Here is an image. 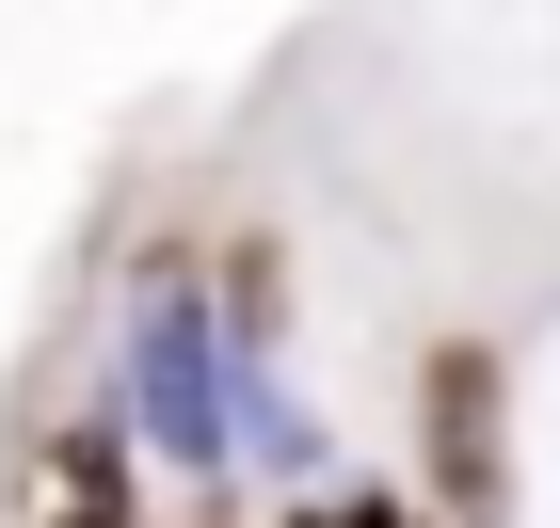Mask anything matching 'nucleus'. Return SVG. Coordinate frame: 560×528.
<instances>
[{
	"mask_svg": "<svg viewBox=\"0 0 560 528\" xmlns=\"http://www.w3.org/2000/svg\"><path fill=\"white\" fill-rule=\"evenodd\" d=\"M289 528H417V513H400V496H369V481H352V496H304Z\"/></svg>",
	"mask_w": 560,
	"mask_h": 528,
	"instance_id": "20e7f679",
	"label": "nucleus"
},
{
	"mask_svg": "<svg viewBox=\"0 0 560 528\" xmlns=\"http://www.w3.org/2000/svg\"><path fill=\"white\" fill-rule=\"evenodd\" d=\"M432 496L465 528H497V496H513V448H497V352L448 337L432 352Z\"/></svg>",
	"mask_w": 560,
	"mask_h": 528,
	"instance_id": "f03ea898",
	"label": "nucleus"
},
{
	"mask_svg": "<svg viewBox=\"0 0 560 528\" xmlns=\"http://www.w3.org/2000/svg\"><path fill=\"white\" fill-rule=\"evenodd\" d=\"M65 496L81 513H129V416H81L65 433Z\"/></svg>",
	"mask_w": 560,
	"mask_h": 528,
	"instance_id": "7ed1b4c3",
	"label": "nucleus"
},
{
	"mask_svg": "<svg viewBox=\"0 0 560 528\" xmlns=\"http://www.w3.org/2000/svg\"><path fill=\"white\" fill-rule=\"evenodd\" d=\"M65 528H129V513H65Z\"/></svg>",
	"mask_w": 560,
	"mask_h": 528,
	"instance_id": "39448f33",
	"label": "nucleus"
},
{
	"mask_svg": "<svg viewBox=\"0 0 560 528\" xmlns=\"http://www.w3.org/2000/svg\"><path fill=\"white\" fill-rule=\"evenodd\" d=\"M129 416L176 448V465H289V481L320 465V416H304L241 337H209L192 289H144L129 305Z\"/></svg>",
	"mask_w": 560,
	"mask_h": 528,
	"instance_id": "f257e3e1",
	"label": "nucleus"
}]
</instances>
